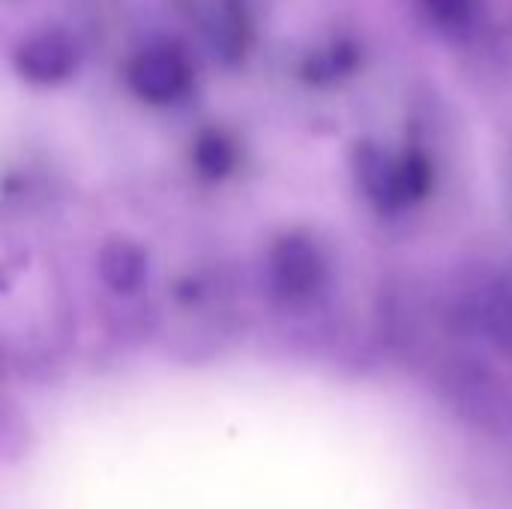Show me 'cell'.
<instances>
[{"label":"cell","mask_w":512,"mask_h":509,"mask_svg":"<svg viewBox=\"0 0 512 509\" xmlns=\"http://www.w3.org/2000/svg\"><path fill=\"white\" fill-rule=\"evenodd\" d=\"M132 93L147 105H171L192 84V66L177 45H150L138 51L126 69Z\"/></svg>","instance_id":"7a4b0ae2"},{"label":"cell","mask_w":512,"mask_h":509,"mask_svg":"<svg viewBox=\"0 0 512 509\" xmlns=\"http://www.w3.org/2000/svg\"><path fill=\"white\" fill-rule=\"evenodd\" d=\"M96 267L102 282L117 294H135L147 282L150 258L138 240L129 237H108L96 255Z\"/></svg>","instance_id":"5b68a950"},{"label":"cell","mask_w":512,"mask_h":509,"mask_svg":"<svg viewBox=\"0 0 512 509\" xmlns=\"http://www.w3.org/2000/svg\"><path fill=\"white\" fill-rule=\"evenodd\" d=\"M267 276L276 297H282L285 303H303L324 285L327 258L309 234L291 231L273 243L267 258Z\"/></svg>","instance_id":"6da1fadb"},{"label":"cell","mask_w":512,"mask_h":509,"mask_svg":"<svg viewBox=\"0 0 512 509\" xmlns=\"http://www.w3.org/2000/svg\"><path fill=\"white\" fill-rule=\"evenodd\" d=\"M192 165L201 180H225L237 168V144L222 129H204L192 141Z\"/></svg>","instance_id":"8992f818"},{"label":"cell","mask_w":512,"mask_h":509,"mask_svg":"<svg viewBox=\"0 0 512 509\" xmlns=\"http://www.w3.org/2000/svg\"><path fill=\"white\" fill-rule=\"evenodd\" d=\"M432 183H435V168L420 147H411L408 153L396 156V210L426 201Z\"/></svg>","instance_id":"52a82bcc"},{"label":"cell","mask_w":512,"mask_h":509,"mask_svg":"<svg viewBox=\"0 0 512 509\" xmlns=\"http://www.w3.org/2000/svg\"><path fill=\"white\" fill-rule=\"evenodd\" d=\"M429 18H435L441 27L459 30L471 21L474 15V0H423Z\"/></svg>","instance_id":"9c48e42d"},{"label":"cell","mask_w":512,"mask_h":509,"mask_svg":"<svg viewBox=\"0 0 512 509\" xmlns=\"http://www.w3.org/2000/svg\"><path fill=\"white\" fill-rule=\"evenodd\" d=\"M351 168L363 195L381 213H396V156L381 150L375 141H357L351 153Z\"/></svg>","instance_id":"277c9868"},{"label":"cell","mask_w":512,"mask_h":509,"mask_svg":"<svg viewBox=\"0 0 512 509\" xmlns=\"http://www.w3.org/2000/svg\"><path fill=\"white\" fill-rule=\"evenodd\" d=\"M360 66V48L351 39H336L333 45L315 51L303 63V78L312 84H333L348 78Z\"/></svg>","instance_id":"ba28073f"},{"label":"cell","mask_w":512,"mask_h":509,"mask_svg":"<svg viewBox=\"0 0 512 509\" xmlns=\"http://www.w3.org/2000/svg\"><path fill=\"white\" fill-rule=\"evenodd\" d=\"M15 72L36 87H54L69 81L81 66L78 42L63 30H45L24 39L12 54Z\"/></svg>","instance_id":"3957f363"}]
</instances>
